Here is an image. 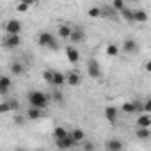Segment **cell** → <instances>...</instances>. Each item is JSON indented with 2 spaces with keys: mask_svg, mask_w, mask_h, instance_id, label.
<instances>
[{
  "mask_svg": "<svg viewBox=\"0 0 151 151\" xmlns=\"http://www.w3.org/2000/svg\"><path fill=\"white\" fill-rule=\"evenodd\" d=\"M27 100H29V105H30V107H36V109L45 110L46 105H48L50 96L45 94V93H41V91H30V93L27 94Z\"/></svg>",
  "mask_w": 151,
  "mask_h": 151,
  "instance_id": "6da1fadb",
  "label": "cell"
},
{
  "mask_svg": "<svg viewBox=\"0 0 151 151\" xmlns=\"http://www.w3.org/2000/svg\"><path fill=\"white\" fill-rule=\"evenodd\" d=\"M37 43H39L41 46L50 48V50H59V45L55 43V37H53V34H50V32H39Z\"/></svg>",
  "mask_w": 151,
  "mask_h": 151,
  "instance_id": "7a4b0ae2",
  "label": "cell"
},
{
  "mask_svg": "<svg viewBox=\"0 0 151 151\" xmlns=\"http://www.w3.org/2000/svg\"><path fill=\"white\" fill-rule=\"evenodd\" d=\"M87 75L91 78H100L101 77V68H100V62L96 59H89L87 60Z\"/></svg>",
  "mask_w": 151,
  "mask_h": 151,
  "instance_id": "3957f363",
  "label": "cell"
},
{
  "mask_svg": "<svg viewBox=\"0 0 151 151\" xmlns=\"http://www.w3.org/2000/svg\"><path fill=\"white\" fill-rule=\"evenodd\" d=\"M4 30L7 34H11V36H20V32H22V22L13 18V20H9V22L4 23Z\"/></svg>",
  "mask_w": 151,
  "mask_h": 151,
  "instance_id": "277c9868",
  "label": "cell"
},
{
  "mask_svg": "<svg viewBox=\"0 0 151 151\" xmlns=\"http://www.w3.org/2000/svg\"><path fill=\"white\" fill-rule=\"evenodd\" d=\"M20 43H22V37L20 36L6 34V37H4V46L6 48H16V46H20Z\"/></svg>",
  "mask_w": 151,
  "mask_h": 151,
  "instance_id": "5b68a950",
  "label": "cell"
},
{
  "mask_svg": "<svg viewBox=\"0 0 151 151\" xmlns=\"http://www.w3.org/2000/svg\"><path fill=\"white\" fill-rule=\"evenodd\" d=\"M107 151H123V140L121 139H109L105 142Z\"/></svg>",
  "mask_w": 151,
  "mask_h": 151,
  "instance_id": "8992f818",
  "label": "cell"
},
{
  "mask_svg": "<svg viewBox=\"0 0 151 151\" xmlns=\"http://www.w3.org/2000/svg\"><path fill=\"white\" fill-rule=\"evenodd\" d=\"M84 39H86V32H84L80 27H73V32H71L69 41H71V43H82Z\"/></svg>",
  "mask_w": 151,
  "mask_h": 151,
  "instance_id": "52a82bcc",
  "label": "cell"
},
{
  "mask_svg": "<svg viewBox=\"0 0 151 151\" xmlns=\"http://www.w3.org/2000/svg\"><path fill=\"white\" fill-rule=\"evenodd\" d=\"M66 57H68V60L71 64H77L80 60V53H78V50L75 48V46H68L66 48Z\"/></svg>",
  "mask_w": 151,
  "mask_h": 151,
  "instance_id": "ba28073f",
  "label": "cell"
},
{
  "mask_svg": "<svg viewBox=\"0 0 151 151\" xmlns=\"http://www.w3.org/2000/svg\"><path fill=\"white\" fill-rule=\"evenodd\" d=\"M55 144H57V147H59V149L66 151V149H71L77 142L73 140V137H71V135H68V137H66V139H62V140H55Z\"/></svg>",
  "mask_w": 151,
  "mask_h": 151,
  "instance_id": "9c48e42d",
  "label": "cell"
},
{
  "mask_svg": "<svg viewBox=\"0 0 151 151\" xmlns=\"http://www.w3.org/2000/svg\"><path fill=\"white\" fill-rule=\"evenodd\" d=\"M137 50H139V46H137V43H135L133 39H124V41H123V52H124V53L132 55V53H135Z\"/></svg>",
  "mask_w": 151,
  "mask_h": 151,
  "instance_id": "30bf717a",
  "label": "cell"
},
{
  "mask_svg": "<svg viewBox=\"0 0 151 151\" xmlns=\"http://www.w3.org/2000/svg\"><path fill=\"white\" fill-rule=\"evenodd\" d=\"M66 82H68V86H71V87H77V86L80 84V75H78L77 71H69V73L66 75Z\"/></svg>",
  "mask_w": 151,
  "mask_h": 151,
  "instance_id": "8fae6325",
  "label": "cell"
},
{
  "mask_svg": "<svg viewBox=\"0 0 151 151\" xmlns=\"http://www.w3.org/2000/svg\"><path fill=\"white\" fill-rule=\"evenodd\" d=\"M105 117L110 124H116L117 123V109L116 107H107L105 109Z\"/></svg>",
  "mask_w": 151,
  "mask_h": 151,
  "instance_id": "7c38bea8",
  "label": "cell"
},
{
  "mask_svg": "<svg viewBox=\"0 0 151 151\" xmlns=\"http://www.w3.org/2000/svg\"><path fill=\"white\" fill-rule=\"evenodd\" d=\"M71 32H73V27H69V25H59L57 27V34L62 39H69L71 37Z\"/></svg>",
  "mask_w": 151,
  "mask_h": 151,
  "instance_id": "4fadbf2b",
  "label": "cell"
},
{
  "mask_svg": "<svg viewBox=\"0 0 151 151\" xmlns=\"http://www.w3.org/2000/svg\"><path fill=\"white\" fill-rule=\"evenodd\" d=\"M45 114H43V110L41 109H36V107H29V110H27V119H30V121H36V119H41Z\"/></svg>",
  "mask_w": 151,
  "mask_h": 151,
  "instance_id": "5bb4252c",
  "label": "cell"
},
{
  "mask_svg": "<svg viewBox=\"0 0 151 151\" xmlns=\"http://www.w3.org/2000/svg\"><path fill=\"white\" fill-rule=\"evenodd\" d=\"M149 126H151V116L140 114L137 117V128H149Z\"/></svg>",
  "mask_w": 151,
  "mask_h": 151,
  "instance_id": "9a60e30c",
  "label": "cell"
},
{
  "mask_svg": "<svg viewBox=\"0 0 151 151\" xmlns=\"http://www.w3.org/2000/svg\"><path fill=\"white\" fill-rule=\"evenodd\" d=\"M9 87H11V78L9 77H2V78H0V94L6 96Z\"/></svg>",
  "mask_w": 151,
  "mask_h": 151,
  "instance_id": "2e32d148",
  "label": "cell"
},
{
  "mask_svg": "<svg viewBox=\"0 0 151 151\" xmlns=\"http://www.w3.org/2000/svg\"><path fill=\"white\" fill-rule=\"evenodd\" d=\"M11 73L14 75V77L23 75V73H25V64H22V62H13V64H11Z\"/></svg>",
  "mask_w": 151,
  "mask_h": 151,
  "instance_id": "e0dca14e",
  "label": "cell"
},
{
  "mask_svg": "<svg viewBox=\"0 0 151 151\" xmlns=\"http://www.w3.org/2000/svg\"><path fill=\"white\" fill-rule=\"evenodd\" d=\"M69 135L73 137V140L77 142V144H78V142H84V140H86V133H84V132H82L80 128H75V130H71V133H69Z\"/></svg>",
  "mask_w": 151,
  "mask_h": 151,
  "instance_id": "ac0fdd59",
  "label": "cell"
},
{
  "mask_svg": "<svg viewBox=\"0 0 151 151\" xmlns=\"http://www.w3.org/2000/svg\"><path fill=\"white\" fill-rule=\"evenodd\" d=\"M119 14H121V18L126 20L128 23H133V22H135V11L130 9V7H126V9H124L123 13H119Z\"/></svg>",
  "mask_w": 151,
  "mask_h": 151,
  "instance_id": "d6986e66",
  "label": "cell"
},
{
  "mask_svg": "<svg viewBox=\"0 0 151 151\" xmlns=\"http://www.w3.org/2000/svg\"><path fill=\"white\" fill-rule=\"evenodd\" d=\"M69 133H68V130L64 128V126H57L55 130H53V139L55 140H62V139H66Z\"/></svg>",
  "mask_w": 151,
  "mask_h": 151,
  "instance_id": "ffe728a7",
  "label": "cell"
},
{
  "mask_svg": "<svg viewBox=\"0 0 151 151\" xmlns=\"http://www.w3.org/2000/svg\"><path fill=\"white\" fill-rule=\"evenodd\" d=\"M66 84V75H62L60 71H55L53 75V87H60Z\"/></svg>",
  "mask_w": 151,
  "mask_h": 151,
  "instance_id": "44dd1931",
  "label": "cell"
},
{
  "mask_svg": "<svg viewBox=\"0 0 151 151\" xmlns=\"http://www.w3.org/2000/svg\"><path fill=\"white\" fill-rule=\"evenodd\" d=\"M135 137L140 139V140H146V139L151 137V130L149 128H137L135 130Z\"/></svg>",
  "mask_w": 151,
  "mask_h": 151,
  "instance_id": "7402d4cb",
  "label": "cell"
},
{
  "mask_svg": "<svg viewBox=\"0 0 151 151\" xmlns=\"http://www.w3.org/2000/svg\"><path fill=\"white\" fill-rule=\"evenodd\" d=\"M135 22L137 23H146L147 22V13L144 9H137L135 11Z\"/></svg>",
  "mask_w": 151,
  "mask_h": 151,
  "instance_id": "603a6c76",
  "label": "cell"
},
{
  "mask_svg": "<svg viewBox=\"0 0 151 151\" xmlns=\"http://www.w3.org/2000/svg\"><path fill=\"white\" fill-rule=\"evenodd\" d=\"M87 16L89 18H103V9L101 7H91L87 11Z\"/></svg>",
  "mask_w": 151,
  "mask_h": 151,
  "instance_id": "cb8c5ba5",
  "label": "cell"
},
{
  "mask_svg": "<svg viewBox=\"0 0 151 151\" xmlns=\"http://www.w3.org/2000/svg\"><path fill=\"white\" fill-rule=\"evenodd\" d=\"M121 110H123L124 114H137V110H135V103H133V101H126V103H123Z\"/></svg>",
  "mask_w": 151,
  "mask_h": 151,
  "instance_id": "d4e9b609",
  "label": "cell"
},
{
  "mask_svg": "<svg viewBox=\"0 0 151 151\" xmlns=\"http://www.w3.org/2000/svg\"><path fill=\"white\" fill-rule=\"evenodd\" d=\"M53 75H55L53 69H46V71H43V80H45L46 84L53 86Z\"/></svg>",
  "mask_w": 151,
  "mask_h": 151,
  "instance_id": "484cf974",
  "label": "cell"
},
{
  "mask_svg": "<svg viewBox=\"0 0 151 151\" xmlns=\"http://www.w3.org/2000/svg\"><path fill=\"white\" fill-rule=\"evenodd\" d=\"M30 6H32L30 0H25V2H18V4H16V11H18V13H25V11H29Z\"/></svg>",
  "mask_w": 151,
  "mask_h": 151,
  "instance_id": "4316f807",
  "label": "cell"
},
{
  "mask_svg": "<svg viewBox=\"0 0 151 151\" xmlns=\"http://www.w3.org/2000/svg\"><path fill=\"white\" fill-rule=\"evenodd\" d=\"M117 53H119V48H117L114 43H110V45L107 46V55H109V57H117Z\"/></svg>",
  "mask_w": 151,
  "mask_h": 151,
  "instance_id": "83f0119b",
  "label": "cell"
},
{
  "mask_svg": "<svg viewBox=\"0 0 151 151\" xmlns=\"http://www.w3.org/2000/svg\"><path fill=\"white\" fill-rule=\"evenodd\" d=\"M112 7H114V11H119V13H123V11L126 9V4L123 2V0H114V2H112Z\"/></svg>",
  "mask_w": 151,
  "mask_h": 151,
  "instance_id": "f1b7e54d",
  "label": "cell"
},
{
  "mask_svg": "<svg viewBox=\"0 0 151 151\" xmlns=\"http://www.w3.org/2000/svg\"><path fill=\"white\" fill-rule=\"evenodd\" d=\"M52 100H53V101L62 103V101H64V94H62L59 89H53V93H52Z\"/></svg>",
  "mask_w": 151,
  "mask_h": 151,
  "instance_id": "f546056e",
  "label": "cell"
},
{
  "mask_svg": "<svg viewBox=\"0 0 151 151\" xmlns=\"http://www.w3.org/2000/svg\"><path fill=\"white\" fill-rule=\"evenodd\" d=\"M9 110H13V109H11L9 101H7V100H4L2 103H0V114H7Z\"/></svg>",
  "mask_w": 151,
  "mask_h": 151,
  "instance_id": "4dcf8cb0",
  "label": "cell"
},
{
  "mask_svg": "<svg viewBox=\"0 0 151 151\" xmlns=\"http://www.w3.org/2000/svg\"><path fill=\"white\" fill-rule=\"evenodd\" d=\"M133 103H135V110H137V114H142V112H144V103H142L140 100H133Z\"/></svg>",
  "mask_w": 151,
  "mask_h": 151,
  "instance_id": "1f68e13d",
  "label": "cell"
},
{
  "mask_svg": "<svg viewBox=\"0 0 151 151\" xmlns=\"http://www.w3.org/2000/svg\"><path fill=\"white\" fill-rule=\"evenodd\" d=\"M13 121H14V124H18V126H22V124L25 123V117H23L22 114H14V119H13Z\"/></svg>",
  "mask_w": 151,
  "mask_h": 151,
  "instance_id": "d6a6232c",
  "label": "cell"
},
{
  "mask_svg": "<svg viewBox=\"0 0 151 151\" xmlns=\"http://www.w3.org/2000/svg\"><path fill=\"white\" fill-rule=\"evenodd\" d=\"M82 147H84V151H94V142H91V140H86Z\"/></svg>",
  "mask_w": 151,
  "mask_h": 151,
  "instance_id": "836d02e7",
  "label": "cell"
},
{
  "mask_svg": "<svg viewBox=\"0 0 151 151\" xmlns=\"http://www.w3.org/2000/svg\"><path fill=\"white\" fill-rule=\"evenodd\" d=\"M144 112H151V94H149V98H147V101L144 103Z\"/></svg>",
  "mask_w": 151,
  "mask_h": 151,
  "instance_id": "e575fe53",
  "label": "cell"
},
{
  "mask_svg": "<svg viewBox=\"0 0 151 151\" xmlns=\"http://www.w3.org/2000/svg\"><path fill=\"white\" fill-rule=\"evenodd\" d=\"M9 105H11V109H13V110H14V112H16V110H18V109H20V103H18V101H16V100H11V101H9Z\"/></svg>",
  "mask_w": 151,
  "mask_h": 151,
  "instance_id": "d590c367",
  "label": "cell"
},
{
  "mask_svg": "<svg viewBox=\"0 0 151 151\" xmlns=\"http://www.w3.org/2000/svg\"><path fill=\"white\" fill-rule=\"evenodd\" d=\"M146 71H147V73H151V60H149V62H146Z\"/></svg>",
  "mask_w": 151,
  "mask_h": 151,
  "instance_id": "8d00e7d4",
  "label": "cell"
},
{
  "mask_svg": "<svg viewBox=\"0 0 151 151\" xmlns=\"http://www.w3.org/2000/svg\"><path fill=\"white\" fill-rule=\"evenodd\" d=\"M16 151H25V149H23V147H18V149H16Z\"/></svg>",
  "mask_w": 151,
  "mask_h": 151,
  "instance_id": "74e56055",
  "label": "cell"
}]
</instances>
